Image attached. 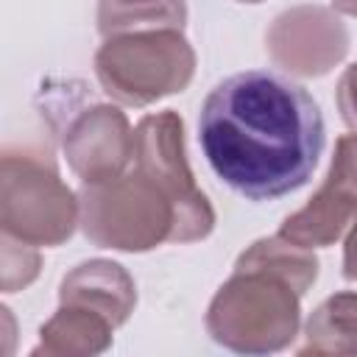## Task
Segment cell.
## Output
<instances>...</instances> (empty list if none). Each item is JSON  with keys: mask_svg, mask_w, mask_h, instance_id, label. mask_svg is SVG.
<instances>
[{"mask_svg": "<svg viewBox=\"0 0 357 357\" xmlns=\"http://www.w3.org/2000/svg\"><path fill=\"white\" fill-rule=\"evenodd\" d=\"M78 206V226L98 248L142 254L173 240L176 209L165 190L139 167H128L106 181L81 184Z\"/></svg>", "mask_w": 357, "mask_h": 357, "instance_id": "3", "label": "cell"}, {"mask_svg": "<svg viewBox=\"0 0 357 357\" xmlns=\"http://www.w3.org/2000/svg\"><path fill=\"white\" fill-rule=\"evenodd\" d=\"M332 8L346 17H357V0H332Z\"/></svg>", "mask_w": 357, "mask_h": 357, "instance_id": "18", "label": "cell"}, {"mask_svg": "<svg viewBox=\"0 0 357 357\" xmlns=\"http://www.w3.org/2000/svg\"><path fill=\"white\" fill-rule=\"evenodd\" d=\"M237 268H262L271 271L282 279H287L301 296L315 284L318 279V257L312 248H304L279 231L273 237H259L254 240L234 262Z\"/></svg>", "mask_w": 357, "mask_h": 357, "instance_id": "13", "label": "cell"}, {"mask_svg": "<svg viewBox=\"0 0 357 357\" xmlns=\"http://www.w3.org/2000/svg\"><path fill=\"white\" fill-rule=\"evenodd\" d=\"M343 276L349 282H357V218L351 220L343 240Z\"/></svg>", "mask_w": 357, "mask_h": 357, "instance_id": "17", "label": "cell"}, {"mask_svg": "<svg viewBox=\"0 0 357 357\" xmlns=\"http://www.w3.org/2000/svg\"><path fill=\"white\" fill-rule=\"evenodd\" d=\"M95 75L114 103L142 109L190 86L195 50L178 28L117 33L98 47Z\"/></svg>", "mask_w": 357, "mask_h": 357, "instance_id": "4", "label": "cell"}, {"mask_svg": "<svg viewBox=\"0 0 357 357\" xmlns=\"http://www.w3.org/2000/svg\"><path fill=\"white\" fill-rule=\"evenodd\" d=\"M240 3H262V0H240Z\"/></svg>", "mask_w": 357, "mask_h": 357, "instance_id": "20", "label": "cell"}, {"mask_svg": "<svg viewBox=\"0 0 357 357\" xmlns=\"http://www.w3.org/2000/svg\"><path fill=\"white\" fill-rule=\"evenodd\" d=\"M112 3H128V6H134V3H148V0H112Z\"/></svg>", "mask_w": 357, "mask_h": 357, "instance_id": "19", "label": "cell"}, {"mask_svg": "<svg viewBox=\"0 0 357 357\" xmlns=\"http://www.w3.org/2000/svg\"><path fill=\"white\" fill-rule=\"evenodd\" d=\"M198 142L237 195L273 201L310 181L326 131L318 100L301 84L273 70H243L204 98Z\"/></svg>", "mask_w": 357, "mask_h": 357, "instance_id": "1", "label": "cell"}, {"mask_svg": "<svg viewBox=\"0 0 357 357\" xmlns=\"http://www.w3.org/2000/svg\"><path fill=\"white\" fill-rule=\"evenodd\" d=\"M335 98H337V109H340L343 123L351 128V134H357V64L343 70L337 89H335Z\"/></svg>", "mask_w": 357, "mask_h": 357, "instance_id": "16", "label": "cell"}, {"mask_svg": "<svg viewBox=\"0 0 357 357\" xmlns=\"http://www.w3.org/2000/svg\"><path fill=\"white\" fill-rule=\"evenodd\" d=\"M134 167L151 176L176 209L170 243H198L215 229V209L195 176L184 151V123L173 109L145 114L134 126Z\"/></svg>", "mask_w": 357, "mask_h": 357, "instance_id": "6", "label": "cell"}, {"mask_svg": "<svg viewBox=\"0 0 357 357\" xmlns=\"http://www.w3.org/2000/svg\"><path fill=\"white\" fill-rule=\"evenodd\" d=\"M301 293L262 268H237L218 287L206 310V332L237 354L287 349L301 326Z\"/></svg>", "mask_w": 357, "mask_h": 357, "instance_id": "2", "label": "cell"}, {"mask_svg": "<svg viewBox=\"0 0 357 357\" xmlns=\"http://www.w3.org/2000/svg\"><path fill=\"white\" fill-rule=\"evenodd\" d=\"M354 218H357V134H343L335 142V153L321 187L301 209H296L282 220L279 234L304 248H326L349 231Z\"/></svg>", "mask_w": 357, "mask_h": 357, "instance_id": "8", "label": "cell"}, {"mask_svg": "<svg viewBox=\"0 0 357 357\" xmlns=\"http://www.w3.org/2000/svg\"><path fill=\"white\" fill-rule=\"evenodd\" d=\"M59 304H75L100 312L114 326H123L137 307V284L114 259H86L64 273Z\"/></svg>", "mask_w": 357, "mask_h": 357, "instance_id": "10", "label": "cell"}, {"mask_svg": "<svg viewBox=\"0 0 357 357\" xmlns=\"http://www.w3.org/2000/svg\"><path fill=\"white\" fill-rule=\"evenodd\" d=\"M187 25V3L184 0H148V3H98V31L100 36H117L131 31H153V28H178Z\"/></svg>", "mask_w": 357, "mask_h": 357, "instance_id": "14", "label": "cell"}, {"mask_svg": "<svg viewBox=\"0 0 357 357\" xmlns=\"http://www.w3.org/2000/svg\"><path fill=\"white\" fill-rule=\"evenodd\" d=\"M301 354H357V290L332 293L310 312Z\"/></svg>", "mask_w": 357, "mask_h": 357, "instance_id": "12", "label": "cell"}, {"mask_svg": "<svg viewBox=\"0 0 357 357\" xmlns=\"http://www.w3.org/2000/svg\"><path fill=\"white\" fill-rule=\"evenodd\" d=\"M61 151L73 173L84 181H106L126 173L134 162V128L112 103H89L67 120Z\"/></svg>", "mask_w": 357, "mask_h": 357, "instance_id": "9", "label": "cell"}, {"mask_svg": "<svg viewBox=\"0 0 357 357\" xmlns=\"http://www.w3.org/2000/svg\"><path fill=\"white\" fill-rule=\"evenodd\" d=\"M81 218L78 195L61 181L47 153L3 151L0 159V229L31 245H61Z\"/></svg>", "mask_w": 357, "mask_h": 357, "instance_id": "5", "label": "cell"}, {"mask_svg": "<svg viewBox=\"0 0 357 357\" xmlns=\"http://www.w3.org/2000/svg\"><path fill=\"white\" fill-rule=\"evenodd\" d=\"M349 28L335 8L293 6L268 25L265 50L271 61L296 78H321L349 53Z\"/></svg>", "mask_w": 357, "mask_h": 357, "instance_id": "7", "label": "cell"}, {"mask_svg": "<svg viewBox=\"0 0 357 357\" xmlns=\"http://www.w3.org/2000/svg\"><path fill=\"white\" fill-rule=\"evenodd\" d=\"M114 324L95 310L59 304V310L42 324L33 357H92L112 346Z\"/></svg>", "mask_w": 357, "mask_h": 357, "instance_id": "11", "label": "cell"}, {"mask_svg": "<svg viewBox=\"0 0 357 357\" xmlns=\"http://www.w3.org/2000/svg\"><path fill=\"white\" fill-rule=\"evenodd\" d=\"M0 243H3V248H0V268H3L0 284H3V293H17L39 276L42 257H39L36 245L22 243L11 234H3Z\"/></svg>", "mask_w": 357, "mask_h": 357, "instance_id": "15", "label": "cell"}]
</instances>
